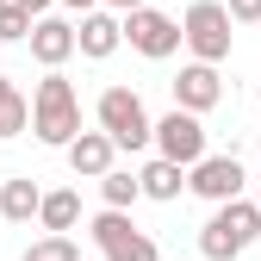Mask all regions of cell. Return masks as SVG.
Segmentation results:
<instances>
[{"mask_svg": "<svg viewBox=\"0 0 261 261\" xmlns=\"http://www.w3.org/2000/svg\"><path fill=\"white\" fill-rule=\"evenodd\" d=\"M31 130L50 149H69L81 137V93L62 69H44V81L31 87Z\"/></svg>", "mask_w": 261, "mask_h": 261, "instance_id": "6da1fadb", "label": "cell"}, {"mask_svg": "<svg viewBox=\"0 0 261 261\" xmlns=\"http://www.w3.org/2000/svg\"><path fill=\"white\" fill-rule=\"evenodd\" d=\"M93 124L100 130H112V143L118 149H155V118H149V106H143V93L137 87H106L100 100H93Z\"/></svg>", "mask_w": 261, "mask_h": 261, "instance_id": "7a4b0ae2", "label": "cell"}, {"mask_svg": "<svg viewBox=\"0 0 261 261\" xmlns=\"http://www.w3.org/2000/svg\"><path fill=\"white\" fill-rule=\"evenodd\" d=\"M255 237H261V205L255 199H224V205H212L205 230H199V255L205 261H237Z\"/></svg>", "mask_w": 261, "mask_h": 261, "instance_id": "3957f363", "label": "cell"}, {"mask_svg": "<svg viewBox=\"0 0 261 261\" xmlns=\"http://www.w3.org/2000/svg\"><path fill=\"white\" fill-rule=\"evenodd\" d=\"M180 31H187V50L199 62H224V56H230V38H237V19H230L224 0H193L187 19H180Z\"/></svg>", "mask_w": 261, "mask_h": 261, "instance_id": "277c9868", "label": "cell"}, {"mask_svg": "<svg viewBox=\"0 0 261 261\" xmlns=\"http://www.w3.org/2000/svg\"><path fill=\"white\" fill-rule=\"evenodd\" d=\"M124 44L137 50V56H149V62H168V56L187 44V31H180V19L155 13L149 0H143V7H130V13H124Z\"/></svg>", "mask_w": 261, "mask_h": 261, "instance_id": "5b68a950", "label": "cell"}, {"mask_svg": "<svg viewBox=\"0 0 261 261\" xmlns=\"http://www.w3.org/2000/svg\"><path fill=\"white\" fill-rule=\"evenodd\" d=\"M243 187H249V168L237 162V149H230V155H212V149H205V155H199V162L187 168V193H199L205 205L243 199Z\"/></svg>", "mask_w": 261, "mask_h": 261, "instance_id": "8992f818", "label": "cell"}, {"mask_svg": "<svg viewBox=\"0 0 261 261\" xmlns=\"http://www.w3.org/2000/svg\"><path fill=\"white\" fill-rule=\"evenodd\" d=\"M155 155H174V162H199L205 155V112H187V106H174V112H162L155 118Z\"/></svg>", "mask_w": 261, "mask_h": 261, "instance_id": "52a82bcc", "label": "cell"}, {"mask_svg": "<svg viewBox=\"0 0 261 261\" xmlns=\"http://www.w3.org/2000/svg\"><path fill=\"white\" fill-rule=\"evenodd\" d=\"M168 87H174V106H187V112H212V106H224V75H218V62H199V56H193Z\"/></svg>", "mask_w": 261, "mask_h": 261, "instance_id": "ba28073f", "label": "cell"}, {"mask_svg": "<svg viewBox=\"0 0 261 261\" xmlns=\"http://www.w3.org/2000/svg\"><path fill=\"white\" fill-rule=\"evenodd\" d=\"M31 56L44 62V69H62L69 56H81V38H75V19H62V13H44L38 25H31Z\"/></svg>", "mask_w": 261, "mask_h": 261, "instance_id": "9c48e42d", "label": "cell"}, {"mask_svg": "<svg viewBox=\"0 0 261 261\" xmlns=\"http://www.w3.org/2000/svg\"><path fill=\"white\" fill-rule=\"evenodd\" d=\"M75 38H81V56H87V62H106V56L124 44V13H112V7L81 13V19H75Z\"/></svg>", "mask_w": 261, "mask_h": 261, "instance_id": "30bf717a", "label": "cell"}, {"mask_svg": "<svg viewBox=\"0 0 261 261\" xmlns=\"http://www.w3.org/2000/svg\"><path fill=\"white\" fill-rule=\"evenodd\" d=\"M62 155H69V168H75L81 180H100L106 168H118V143H112V130H100V124L81 130V137L62 149Z\"/></svg>", "mask_w": 261, "mask_h": 261, "instance_id": "8fae6325", "label": "cell"}, {"mask_svg": "<svg viewBox=\"0 0 261 261\" xmlns=\"http://www.w3.org/2000/svg\"><path fill=\"white\" fill-rule=\"evenodd\" d=\"M137 174H143V199H162V205H168V199L187 193V162H174V155H149Z\"/></svg>", "mask_w": 261, "mask_h": 261, "instance_id": "7c38bea8", "label": "cell"}, {"mask_svg": "<svg viewBox=\"0 0 261 261\" xmlns=\"http://www.w3.org/2000/svg\"><path fill=\"white\" fill-rule=\"evenodd\" d=\"M44 205V187L31 180V174H13V180H0V218L7 224H31Z\"/></svg>", "mask_w": 261, "mask_h": 261, "instance_id": "4fadbf2b", "label": "cell"}, {"mask_svg": "<svg viewBox=\"0 0 261 261\" xmlns=\"http://www.w3.org/2000/svg\"><path fill=\"white\" fill-rule=\"evenodd\" d=\"M38 224H44V230H75V224H81V193H75V187H56V193H44Z\"/></svg>", "mask_w": 261, "mask_h": 261, "instance_id": "5bb4252c", "label": "cell"}, {"mask_svg": "<svg viewBox=\"0 0 261 261\" xmlns=\"http://www.w3.org/2000/svg\"><path fill=\"white\" fill-rule=\"evenodd\" d=\"M100 199L118 205V212H130V205L143 199V174H130V168H106V174H100Z\"/></svg>", "mask_w": 261, "mask_h": 261, "instance_id": "9a60e30c", "label": "cell"}, {"mask_svg": "<svg viewBox=\"0 0 261 261\" xmlns=\"http://www.w3.org/2000/svg\"><path fill=\"white\" fill-rule=\"evenodd\" d=\"M25 261H81V243H75L69 230H44L38 243L25 249Z\"/></svg>", "mask_w": 261, "mask_h": 261, "instance_id": "2e32d148", "label": "cell"}, {"mask_svg": "<svg viewBox=\"0 0 261 261\" xmlns=\"http://www.w3.org/2000/svg\"><path fill=\"white\" fill-rule=\"evenodd\" d=\"M106 261H162V249H155V237H143V230H124L112 249H100Z\"/></svg>", "mask_w": 261, "mask_h": 261, "instance_id": "e0dca14e", "label": "cell"}, {"mask_svg": "<svg viewBox=\"0 0 261 261\" xmlns=\"http://www.w3.org/2000/svg\"><path fill=\"white\" fill-rule=\"evenodd\" d=\"M124 230H137V224H130V212H118V205H106L100 218H93V224H87V237H93V243H100V249H112V243H118Z\"/></svg>", "mask_w": 261, "mask_h": 261, "instance_id": "ac0fdd59", "label": "cell"}, {"mask_svg": "<svg viewBox=\"0 0 261 261\" xmlns=\"http://www.w3.org/2000/svg\"><path fill=\"white\" fill-rule=\"evenodd\" d=\"M25 130H31V100L13 87L7 100H0V137H25Z\"/></svg>", "mask_w": 261, "mask_h": 261, "instance_id": "d6986e66", "label": "cell"}, {"mask_svg": "<svg viewBox=\"0 0 261 261\" xmlns=\"http://www.w3.org/2000/svg\"><path fill=\"white\" fill-rule=\"evenodd\" d=\"M31 25H38V19H31L19 0H0V44H19V38H31Z\"/></svg>", "mask_w": 261, "mask_h": 261, "instance_id": "ffe728a7", "label": "cell"}, {"mask_svg": "<svg viewBox=\"0 0 261 261\" xmlns=\"http://www.w3.org/2000/svg\"><path fill=\"white\" fill-rule=\"evenodd\" d=\"M224 7H230L237 25H261V0H224Z\"/></svg>", "mask_w": 261, "mask_h": 261, "instance_id": "44dd1931", "label": "cell"}, {"mask_svg": "<svg viewBox=\"0 0 261 261\" xmlns=\"http://www.w3.org/2000/svg\"><path fill=\"white\" fill-rule=\"evenodd\" d=\"M56 7H62V13H75V19H81V13H93V7H100V0H56Z\"/></svg>", "mask_w": 261, "mask_h": 261, "instance_id": "7402d4cb", "label": "cell"}, {"mask_svg": "<svg viewBox=\"0 0 261 261\" xmlns=\"http://www.w3.org/2000/svg\"><path fill=\"white\" fill-rule=\"evenodd\" d=\"M19 7H25V13H31V19H44V13H50V7H56V0H19Z\"/></svg>", "mask_w": 261, "mask_h": 261, "instance_id": "603a6c76", "label": "cell"}, {"mask_svg": "<svg viewBox=\"0 0 261 261\" xmlns=\"http://www.w3.org/2000/svg\"><path fill=\"white\" fill-rule=\"evenodd\" d=\"M100 7H112V13H130V7H143V0H100Z\"/></svg>", "mask_w": 261, "mask_h": 261, "instance_id": "cb8c5ba5", "label": "cell"}, {"mask_svg": "<svg viewBox=\"0 0 261 261\" xmlns=\"http://www.w3.org/2000/svg\"><path fill=\"white\" fill-rule=\"evenodd\" d=\"M7 93H13V81H7V75H0V100H7Z\"/></svg>", "mask_w": 261, "mask_h": 261, "instance_id": "d4e9b609", "label": "cell"}, {"mask_svg": "<svg viewBox=\"0 0 261 261\" xmlns=\"http://www.w3.org/2000/svg\"><path fill=\"white\" fill-rule=\"evenodd\" d=\"M255 205H261V187H255Z\"/></svg>", "mask_w": 261, "mask_h": 261, "instance_id": "484cf974", "label": "cell"}]
</instances>
